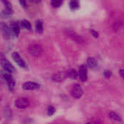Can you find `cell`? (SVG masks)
Here are the masks:
<instances>
[{
	"label": "cell",
	"mask_w": 124,
	"mask_h": 124,
	"mask_svg": "<svg viewBox=\"0 0 124 124\" xmlns=\"http://www.w3.org/2000/svg\"><path fill=\"white\" fill-rule=\"evenodd\" d=\"M28 52H29L31 55L34 56V57H38L40 54H42V53L43 52V49L40 45L33 44L29 46Z\"/></svg>",
	"instance_id": "6da1fadb"
},
{
	"label": "cell",
	"mask_w": 124,
	"mask_h": 124,
	"mask_svg": "<svg viewBox=\"0 0 124 124\" xmlns=\"http://www.w3.org/2000/svg\"><path fill=\"white\" fill-rule=\"evenodd\" d=\"M0 31L4 39H10L11 38L12 36L11 29L5 23H0Z\"/></svg>",
	"instance_id": "7a4b0ae2"
},
{
	"label": "cell",
	"mask_w": 124,
	"mask_h": 124,
	"mask_svg": "<svg viewBox=\"0 0 124 124\" xmlns=\"http://www.w3.org/2000/svg\"><path fill=\"white\" fill-rule=\"evenodd\" d=\"M83 94V90L80 85L75 84L73 86L72 90H71V95L75 99H80Z\"/></svg>",
	"instance_id": "3957f363"
},
{
	"label": "cell",
	"mask_w": 124,
	"mask_h": 124,
	"mask_svg": "<svg viewBox=\"0 0 124 124\" xmlns=\"http://www.w3.org/2000/svg\"><path fill=\"white\" fill-rule=\"evenodd\" d=\"M0 64H1V66L2 67V68L6 70L7 73H13L15 72V68L14 66L10 62V61H8L7 60L3 58L0 60Z\"/></svg>",
	"instance_id": "277c9868"
},
{
	"label": "cell",
	"mask_w": 124,
	"mask_h": 124,
	"mask_svg": "<svg viewBox=\"0 0 124 124\" xmlns=\"http://www.w3.org/2000/svg\"><path fill=\"white\" fill-rule=\"evenodd\" d=\"M3 77L7 81V84L10 91H13L15 86V81L14 78H12V76L9 73H4Z\"/></svg>",
	"instance_id": "5b68a950"
},
{
	"label": "cell",
	"mask_w": 124,
	"mask_h": 124,
	"mask_svg": "<svg viewBox=\"0 0 124 124\" xmlns=\"http://www.w3.org/2000/svg\"><path fill=\"white\" fill-rule=\"evenodd\" d=\"M12 57L18 66H20V68H27V65H26L25 61L22 59V57L20 56V54L18 52H13L12 54Z\"/></svg>",
	"instance_id": "8992f818"
},
{
	"label": "cell",
	"mask_w": 124,
	"mask_h": 124,
	"mask_svg": "<svg viewBox=\"0 0 124 124\" xmlns=\"http://www.w3.org/2000/svg\"><path fill=\"white\" fill-rule=\"evenodd\" d=\"M29 105V101L26 98H18L15 101V106L19 109H25Z\"/></svg>",
	"instance_id": "52a82bcc"
},
{
	"label": "cell",
	"mask_w": 124,
	"mask_h": 124,
	"mask_svg": "<svg viewBox=\"0 0 124 124\" xmlns=\"http://www.w3.org/2000/svg\"><path fill=\"white\" fill-rule=\"evenodd\" d=\"M67 77H68L67 72L61 71V72H58V73H55V74L52 76V79H53V81H55V82H61V81H63L64 79H66Z\"/></svg>",
	"instance_id": "ba28073f"
},
{
	"label": "cell",
	"mask_w": 124,
	"mask_h": 124,
	"mask_svg": "<svg viewBox=\"0 0 124 124\" xmlns=\"http://www.w3.org/2000/svg\"><path fill=\"white\" fill-rule=\"evenodd\" d=\"M69 36H70L75 41H76L77 44H83L85 42V40L83 39V38L82 36H80L79 34H77V33L72 31H68L67 32Z\"/></svg>",
	"instance_id": "9c48e42d"
},
{
	"label": "cell",
	"mask_w": 124,
	"mask_h": 124,
	"mask_svg": "<svg viewBox=\"0 0 124 124\" xmlns=\"http://www.w3.org/2000/svg\"><path fill=\"white\" fill-rule=\"evenodd\" d=\"M10 28L11 29L12 33H13L15 36H18L21 28L20 25V22H11Z\"/></svg>",
	"instance_id": "30bf717a"
},
{
	"label": "cell",
	"mask_w": 124,
	"mask_h": 124,
	"mask_svg": "<svg viewBox=\"0 0 124 124\" xmlns=\"http://www.w3.org/2000/svg\"><path fill=\"white\" fill-rule=\"evenodd\" d=\"M78 76L80 77V79L82 82L86 81L88 78V73H87V69L86 66L82 65L79 68V72H78Z\"/></svg>",
	"instance_id": "8fae6325"
},
{
	"label": "cell",
	"mask_w": 124,
	"mask_h": 124,
	"mask_svg": "<svg viewBox=\"0 0 124 124\" xmlns=\"http://www.w3.org/2000/svg\"><path fill=\"white\" fill-rule=\"evenodd\" d=\"M40 87V85L35 82H26L23 84V89L25 90H35Z\"/></svg>",
	"instance_id": "7c38bea8"
},
{
	"label": "cell",
	"mask_w": 124,
	"mask_h": 124,
	"mask_svg": "<svg viewBox=\"0 0 124 124\" xmlns=\"http://www.w3.org/2000/svg\"><path fill=\"white\" fill-rule=\"evenodd\" d=\"M97 61L96 60V59L94 57H88L87 60V66L89 68L91 69H95L97 67Z\"/></svg>",
	"instance_id": "4fadbf2b"
},
{
	"label": "cell",
	"mask_w": 124,
	"mask_h": 124,
	"mask_svg": "<svg viewBox=\"0 0 124 124\" xmlns=\"http://www.w3.org/2000/svg\"><path fill=\"white\" fill-rule=\"evenodd\" d=\"M12 14V9H7L5 8L4 9H3L1 13H0V17L1 18H8L10 17Z\"/></svg>",
	"instance_id": "5bb4252c"
},
{
	"label": "cell",
	"mask_w": 124,
	"mask_h": 124,
	"mask_svg": "<svg viewBox=\"0 0 124 124\" xmlns=\"http://www.w3.org/2000/svg\"><path fill=\"white\" fill-rule=\"evenodd\" d=\"M35 29L37 33H42L43 31V23L42 22V20H38L36 21L35 23Z\"/></svg>",
	"instance_id": "9a60e30c"
},
{
	"label": "cell",
	"mask_w": 124,
	"mask_h": 124,
	"mask_svg": "<svg viewBox=\"0 0 124 124\" xmlns=\"http://www.w3.org/2000/svg\"><path fill=\"white\" fill-rule=\"evenodd\" d=\"M109 117L113 119V121H121V116L115 112H110L109 113Z\"/></svg>",
	"instance_id": "2e32d148"
},
{
	"label": "cell",
	"mask_w": 124,
	"mask_h": 124,
	"mask_svg": "<svg viewBox=\"0 0 124 124\" xmlns=\"http://www.w3.org/2000/svg\"><path fill=\"white\" fill-rule=\"evenodd\" d=\"M69 7L72 10H76L80 7V2L76 0H72L69 2Z\"/></svg>",
	"instance_id": "e0dca14e"
},
{
	"label": "cell",
	"mask_w": 124,
	"mask_h": 124,
	"mask_svg": "<svg viewBox=\"0 0 124 124\" xmlns=\"http://www.w3.org/2000/svg\"><path fill=\"white\" fill-rule=\"evenodd\" d=\"M20 27H23L26 29H28V30H31V25L30 23V22L29 20H23L22 21L20 22Z\"/></svg>",
	"instance_id": "ac0fdd59"
},
{
	"label": "cell",
	"mask_w": 124,
	"mask_h": 124,
	"mask_svg": "<svg viewBox=\"0 0 124 124\" xmlns=\"http://www.w3.org/2000/svg\"><path fill=\"white\" fill-rule=\"evenodd\" d=\"M67 74H68V77H69L72 79H76L78 76V74L75 69H70L67 72Z\"/></svg>",
	"instance_id": "d6986e66"
},
{
	"label": "cell",
	"mask_w": 124,
	"mask_h": 124,
	"mask_svg": "<svg viewBox=\"0 0 124 124\" xmlns=\"http://www.w3.org/2000/svg\"><path fill=\"white\" fill-rule=\"evenodd\" d=\"M50 4H51L53 7L57 8V7H61V5L63 4V1H58V0H53L50 1Z\"/></svg>",
	"instance_id": "ffe728a7"
},
{
	"label": "cell",
	"mask_w": 124,
	"mask_h": 124,
	"mask_svg": "<svg viewBox=\"0 0 124 124\" xmlns=\"http://www.w3.org/2000/svg\"><path fill=\"white\" fill-rule=\"evenodd\" d=\"M56 113V109L53 106H49L48 108V110H47V113H48V116H53L54 113Z\"/></svg>",
	"instance_id": "44dd1931"
},
{
	"label": "cell",
	"mask_w": 124,
	"mask_h": 124,
	"mask_svg": "<svg viewBox=\"0 0 124 124\" xmlns=\"http://www.w3.org/2000/svg\"><path fill=\"white\" fill-rule=\"evenodd\" d=\"M1 2L5 5V7L7 9H12V4L10 1H1Z\"/></svg>",
	"instance_id": "7402d4cb"
},
{
	"label": "cell",
	"mask_w": 124,
	"mask_h": 124,
	"mask_svg": "<svg viewBox=\"0 0 124 124\" xmlns=\"http://www.w3.org/2000/svg\"><path fill=\"white\" fill-rule=\"evenodd\" d=\"M104 75H105V76L106 78H110V77L112 76V73H111V71H110V70H105V71Z\"/></svg>",
	"instance_id": "603a6c76"
},
{
	"label": "cell",
	"mask_w": 124,
	"mask_h": 124,
	"mask_svg": "<svg viewBox=\"0 0 124 124\" xmlns=\"http://www.w3.org/2000/svg\"><path fill=\"white\" fill-rule=\"evenodd\" d=\"M91 34L95 37V38H97L98 36H99V33L96 31H94V30H93V29H91Z\"/></svg>",
	"instance_id": "cb8c5ba5"
},
{
	"label": "cell",
	"mask_w": 124,
	"mask_h": 124,
	"mask_svg": "<svg viewBox=\"0 0 124 124\" xmlns=\"http://www.w3.org/2000/svg\"><path fill=\"white\" fill-rule=\"evenodd\" d=\"M19 3H20V4L23 7H26V1H19Z\"/></svg>",
	"instance_id": "d4e9b609"
},
{
	"label": "cell",
	"mask_w": 124,
	"mask_h": 124,
	"mask_svg": "<svg viewBox=\"0 0 124 124\" xmlns=\"http://www.w3.org/2000/svg\"><path fill=\"white\" fill-rule=\"evenodd\" d=\"M119 74H120V76L123 78L124 79V69H121V70H120V71H119Z\"/></svg>",
	"instance_id": "484cf974"
},
{
	"label": "cell",
	"mask_w": 124,
	"mask_h": 124,
	"mask_svg": "<svg viewBox=\"0 0 124 124\" xmlns=\"http://www.w3.org/2000/svg\"><path fill=\"white\" fill-rule=\"evenodd\" d=\"M89 124V123H88V124Z\"/></svg>",
	"instance_id": "4316f807"
}]
</instances>
